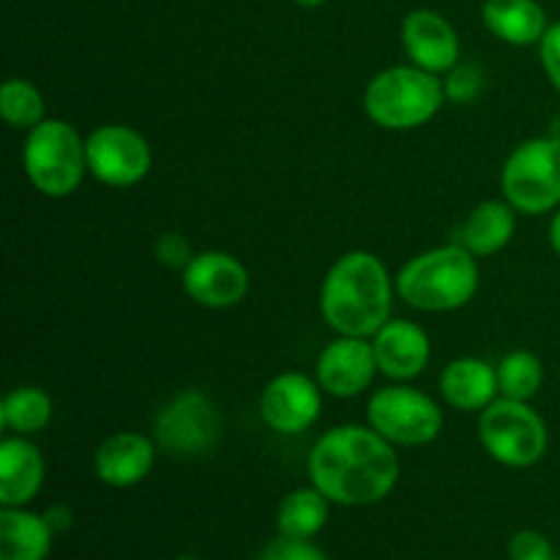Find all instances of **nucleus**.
Listing matches in <instances>:
<instances>
[{
  "instance_id": "nucleus-1",
  "label": "nucleus",
  "mask_w": 560,
  "mask_h": 560,
  "mask_svg": "<svg viewBox=\"0 0 560 560\" xmlns=\"http://www.w3.org/2000/svg\"><path fill=\"white\" fill-rule=\"evenodd\" d=\"M312 485L334 503L370 506L383 501L399 479V459L394 443L372 427L345 424L328 430L312 446Z\"/></svg>"
},
{
  "instance_id": "nucleus-2",
  "label": "nucleus",
  "mask_w": 560,
  "mask_h": 560,
  "mask_svg": "<svg viewBox=\"0 0 560 560\" xmlns=\"http://www.w3.org/2000/svg\"><path fill=\"white\" fill-rule=\"evenodd\" d=\"M392 277L372 252H348L323 279V320L339 337H375L392 320Z\"/></svg>"
},
{
  "instance_id": "nucleus-3",
  "label": "nucleus",
  "mask_w": 560,
  "mask_h": 560,
  "mask_svg": "<svg viewBox=\"0 0 560 560\" xmlns=\"http://www.w3.org/2000/svg\"><path fill=\"white\" fill-rule=\"evenodd\" d=\"M479 290V262L463 244L421 252L402 266L397 293L421 312H454Z\"/></svg>"
},
{
  "instance_id": "nucleus-4",
  "label": "nucleus",
  "mask_w": 560,
  "mask_h": 560,
  "mask_svg": "<svg viewBox=\"0 0 560 560\" xmlns=\"http://www.w3.org/2000/svg\"><path fill=\"white\" fill-rule=\"evenodd\" d=\"M446 88L432 71L419 66H392L370 80L364 113L372 124L392 131H408L430 124L443 107Z\"/></svg>"
},
{
  "instance_id": "nucleus-5",
  "label": "nucleus",
  "mask_w": 560,
  "mask_h": 560,
  "mask_svg": "<svg viewBox=\"0 0 560 560\" xmlns=\"http://www.w3.org/2000/svg\"><path fill=\"white\" fill-rule=\"evenodd\" d=\"M22 164L44 197H69L88 173L85 140L66 120L44 118L27 135Z\"/></svg>"
},
{
  "instance_id": "nucleus-6",
  "label": "nucleus",
  "mask_w": 560,
  "mask_h": 560,
  "mask_svg": "<svg viewBox=\"0 0 560 560\" xmlns=\"http://www.w3.org/2000/svg\"><path fill=\"white\" fill-rule=\"evenodd\" d=\"M503 195L520 213L539 217L560 206V137H534L509 153Z\"/></svg>"
},
{
  "instance_id": "nucleus-7",
  "label": "nucleus",
  "mask_w": 560,
  "mask_h": 560,
  "mask_svg": "<svg viewBox=\"0 0 560 560\" xmlns=\"http://www.w3.org/2000/svg\"><path fill=\"white\" fill-rule=\"evenodd\" d=\"M479 441L495 463L506 468H530L547 452V424L528 402L495 399L481 410Z\"/></svg>"
},
{
  "instance_id": "nucleus-8",
  "label": "nucleus",
  "mask_w": 560,
  "mask_h": 560,
  "mask_svg": "<svg viewBox=\"0 0 560 560\" xmlns=\"http://www.w3.org/2000/svg\"><path fill=\"white\" fill-rule=\"evenodd\" d=\"M366 419L394 446H427L443 430V410L435 399L405 383L377 388L366 405Z\"/></svg>"
},
{
  "instance_id": "nucleus-9",
  "label": "nucleus",
  "mask_w": 560,
  "mask_h": 560,
  "mask_svg": "<svg viewBox=\"0 0 560 560\" xmlns=\"http://www.w3.org/2000/svg\"><path fill=\"white\" fill-rule=\"evenodd\" d=\"M222 435V416L208 394L189 388L170 399L156 416L153 438L159 446L178 457H195L208 452Z\"/></svg>"
},
{
  "instance_id": "nucleus-10",
  "label": "nucleus",
  "mask_w": 560,
  "mask_h": 560,
  "mask_svg": "<svg viewBox=\"0 0 560 560\" xmlns=\"http://www.w3.org/2000/svg\"><path fill=\"white\" fill-rule=\"evenodd\" d=\"M88 173L104 186L126 189L151 173L153 153L145 137L124 124L98 126L85 140Z\"/></svg>"
},
{
  "instance_id": "nucleus-11",
  "label": "nucleus",
  "mask_w": 560,
  "mask_h": 560,
  "mask_svg": "<svg viewBox=\"0 0 560 560\" xmlns=\"http://www.w3.org/2000/svg\"><path fill=\"white\" fill-rule=\"evenodd\" d=\"M320 383L301 372H284L277 375L260 397V416L273 432L282 435H299L317 421L323 408Z\"/></svg>"
},
{
  "instance_id": "nucleus-12",
  "label": "nucleus",
  "mask_w": 560,
  "mask_h": 560,
  "mask_svg": "<svg viewBox=\"0 0 560 560\" xmlns=\"http://www.w3.org/2000/svg\"><path fill=\"white\" fill-rule=\"evenodd\" d=\"M184 290L191 301L208 310H228L244 301L249 271L228 252H197L184 268Z\"/></svg>"
},
{
  "instance_id": "nucleus-13",
  "label": "nucleus",
  "mask_w": 560,
  "mask_h": 560,
  "mask_svg": "<svg viewBox=\"0 0 560 560\" xmlns=\"http://www.w3.org/2000/svg\"><path fill=\"white\" fill-rule=\"evenodd\" d=\"M377 359L372 342L361 337H339L317 355V383L339 399L359 397L375 381Z\"/></svg>"
},
{
  "instance_id": "nucleus-14",
  "label": "nucleus",
  "mask_w": 560,
  "mask_h": 560,
  "mask_svg": "<svg viewBox=\"0 0 560 560\" xmlns=\"http://www.w3.org/2000/svg\"><path fill=\"white\" fill-rule=\"evenodd\" d=\"M402 44L419 69L443 74L459 63V36L446 16L430 9H416L402 22Z\"/></svg>"
},
{
  "instance_id": "nucleus-15",
  "label": "nucleus",
  "mask_w": 560,
  "mask_h": 560,
  "mask_svg": "<svg viewBox=\"0 0 560 560\" xmlns=\"http://www.w3.org/2000/svg\"><path fill=\"white\" fill-rule=\"evenodd\" d=\"M372 350L377 370L394 383L413 381L430 364V337L410 320H388L372 337Z\"/></svg>"
},
{
  "instance_id": "nucleus-16",
  "label": "nucleus",
  "mask_w": 560,
  "mask_h": 560,
  "mask_svg": "<svg viewBox=\"0 0 560 560\" xmlns=\"http://www.w3.org/2000/svg\"><path fill=\"white\" fill-rule=\"evenodd\" d=\"M156 446L140 432H118L107 438L96 452V476L109 487H135L151 474Z\"/></svg>"
},
{
  "instance_id": "nucleus-17",
  "label": "nucleus",
  "mask_w": 560,
  "mask_h": 560,
  "mask_svg": "<svg viewBox=\"0 0 560 560\" xmlns=\"http://www.w3.org/2000/svg\"><path fill=\"white\" fill-rule=\"evenodd\" d=\"M44 485V457L25 438H5L0 443V503L25 506Z\"/></svg>"
},
{
  "instance_id": "nucleus-18",
  "label": "nucleus",
  "mask_w": 560,
  "mask_h": 560,
  "mask_svg": "<svg viewBox=\"0 0 560 560\" xmlns=\"http://www.w3.org/2000/svg\"><path fill=\"white\" fill-rule=\"evenodd\" d=\"M441 394L457 410H485L495 402L498 370L481 359H457L441 375Z\"/></svg>"
},
{
  "instance_id": "nucleus-19",
  "label": "nucleus",
  "mask_w": 560,
  "mask_h": 560,
  "mask_svg": "<svg viewBox=\"0 0 560 560\" xmlns=\"http://www.w3.org/2000/svg\"><path fill=\"white\" fill-rule=\"evenodd\" d=\"M481 20L501 42L528 47L547 33V16L536 0H487Z\"/></svg>"
},
{
  "instance_id": "nucleus-20",
  "label": "nucleus",
  "mask_w": 560,
  "mask_h": 560,
  "mask_svg": "<svg viewBox=\"0 0 560 560\" xmlns=\"http://www.w3.org/2000/svg\"><path fill=\"white\" fill-rule=\"evenodd\" d=\"M514 208L501 200H487L470 211L459 230V244L476 257H490L506 249L509 241L514 238Z\"/></svg>"
},
{
  "instance_id": "nucleus-21",
  "label": "nucleus",
  "mask_w": 560,
  "mask_h": 560,
  "mask_svg": "<svg viewBox=\"0 0 560 560\" xmlns=\"http://www.w3.org/2000/svg\"><path fill=\"white\" fill-rule=\"evenodd\" d=\"M52 545V528L47 520L20 506L0 512V560H44Z\"/></svg>"
},
{
  "instance_id": "nucleus-22",
  "label": "nucleus",
  "mask_w": 560,
  "mask_h": 560,
  "mask_svg": "<svg viewBox=\"0 0 560 560\" xmlns=\"http://www.w3.org/2000/svg\"><path fill=\"white\" fill-rule=\"evenodd\" d=\"M328 520V498L317 487L312 490H295L279 503L277 525L282 536L293 539H312L320 534Z\"/></svg>"
},
{
  "instance_id": "nucleus-23",
  "label": "nucleus",
  "mask_w": 560,
  "mask_h": 560,
  "mask_svg": "<svg viewBox=\"0 0 560 560\" xmlns=\"http://www.w3.org/2000/svg\"><path fill=\"white\" fill-rule=\"evenodd\" d=\"M52 419V399L36 386H20L5 394L3 408H0V424L20 435H33L44 430Z\"/></svg>"
},
{
  "instance_id": "nucleus-24",
  "label": "nucleus",
  "mask_w": 560,
  "mask_h": 560,
  "mask_svg": "<svg viewBox=\"0 0 560 560\" xmlns=\"http://www.w3.org/2000/svg\"><path fill=\"white\" fill-rule=\"evenodd\" d=\"M498 370V392L506 399H517V402H530L539 394L541 381H545V366L528 350H514V353L503 355Z\"/></svg>"
},
{
  "instance_id": "nucleus-25",
  "label": "nucleus",
  "mask_w": 560,
  "mask_h": 560,
  "mask_svg": "<svg viewBox=\"0 0 560 560\" xmlns=\"http://www.w3.org/2000/svg\"><path fill=\"white\" fill-rule=\"evenodd\" d=\"M47 104L42 91L27 80H5L0 88V115L14 129H33L44 120Z\"/></svg>"
},
{
  "instance_id": "nucleus-26",
  "label": "nucleus",
  "mask_w": 560,
  "mask_h": 560,
  "mask_svg": "<svg viewBox=\"0 0 560 560\" xmlns=\"http://www.w3.org/2000/svg\"><path fill=\"white\" fill-rule=\"evenodd\" d=\"M446 88V98L457 104H468L474 102L476 96L485 88V74H481L479 66L474 63H457L452 71H448V80L443 82Z\"/></svg>"
},
{
  "instance_id": "nucleus-27",
  "label": "nucleus",
  "mask_w": 560,
  "mask_h": 560,
  "mask_svg": "<svg viewBox=\"0 0 560 560\" xmlns=\"http://www.w3.org/2000/svg\"><path fill=\"white\" fill-rule=\"evenodd\" d=\"M156 260L167 268H180L184 271L191 260H195V249H191L189 238L180 233H162L153 244Z\"/></svg>"
},
{
  "instance_id": "nucleus-28",
  "label": "nucleus",
  "mask_w": 560,
  "mask_h": 560,
  "mask_svg": "<svg viewBox=\"0 0 560 560\" xmlns=\"http://www.w3.org/2000/svg\"><path fill=\"white\" fill-rule=\"evenodd\" d=\"M260 560H326L323 552L310 539H293V536H279L262 550Z\"/></svg>"
},
{
  "instance_id": "nucleus-29",
  "label": "nucleus",
  "mask_w": 560,
  "mask_h": 560,
  "mask_svg": "<svg viewBox=\"0 0 560 560\" xmlns=\"http://www.w3.org/2000/svg\"><path fill=\"white\" fill-rule=\"evenodd\" d=\"M512 560H552V547L536 530H520L514 534L512 545H509Z\"/></svg>"
},
{
  "instance_id": "nucleus-30",
  "label": "nucleus",
  "mask_w": 560,
  "mask_h": 560,
  "mask_svg": "<svg viewBox=\"0 0 560 560\" xmlns=\"http://www.w3.org/2000/svg\"><path fill=\"white\" fill-rule=\"evenodd\" d=\"M541 49V66H545L547 77L556 85V91H560V22L547 27V33L541 36L539 42Z\"/></svg>"
},
{
  "instance_id": "nucleus-31",
  "label": "nucleus",
  "mask_w": 560,
  "mask_h": 560,
  "mask_svg": "<svg viewBox=\"0 0 560 560\" xmlns=\"http://www.w3.org/2000/svg\"><path fill=\"white\" fill-rule=\"evenodd\" d=\"M47 525L49 528H52V534H60V530H66L71 525V514H69V509H63V506H55V509H49L47 512Z\"/></svg>"
},
{
  "instance_id": "nucleus-32",
  "label": "nucleus",
  "mask_w": 560,
  "mask_h": 560,
  "mask_svg": "<svg viewBox=\"0 0 560 560\" xmlns=\"http://www.w3.org/2000/svg\"><path fill=\"white\" fill-rule=\"evenodd\" d=\"M550 244H552V249H556L558 255H560V211L556 213V217H552V224H550Z\"/></svg>"
},
{
  "instance_id": "nucleus-33",
  "label": "nucleus",
  "mask_w": 560,
  "mask_h": 560,
  "mask_svg": "<svg viewBox=\"0 0 560 560\" xmlns=\"http://www.w3.org/2000/svg\"><path fill=\"white\" fill-rule=\"evenodd\" d=\"M295 3H299V5H306V9H315V5L326 3V0H295Z\"/></svg>"
},
{
  "instance_id": "nucleus-34",
  "label": "nucleus",
  "mask_w": 560,
  "mask_h": 560,
  "mask_svg": "<svg viewBox=\"0 0 560 560\" xmlns=\"http://www.w3.org/2000/svg\"><path fill=\"white\" fill-rule=\"evenodd\" d=\"M178 560H197L195 556H184V558H178Z\"/></svg>"
}]
</instances>
